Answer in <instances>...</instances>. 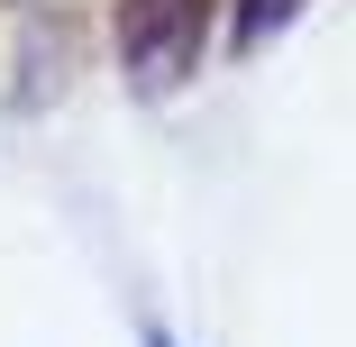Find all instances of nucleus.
Wrapping results in <instances>:
<instances>
[{
	"label": "nucleus",
	"instance_id": "1",
	"mask_svg": "<svg viewBox=\"0 0 356 347\" xmlns=\"http://www.w3.org/2000/svg\"><path fill=\"white\" fill-rule=\"evenodd\" d=\"M201 28H210V0H119V55L137 92H174L201 55Z\"/></svg>",
	"mask_w": 356,
	"mask_h": 347
},
{
	"label": "nucleus",
	"instance_id": "2",
	"mask_svg": "<svg viewBox=\"0 0 356 347\" xmlns=\"http://www.w3.org/2000/svg\"><path fill=\"white\" fill-rule=\"evenodd\" d=\"M293 10H302V0H238V46H265Z\"/></svg>",
	"mask_w": 356,
	"mask_h": 347
},
{
	"label": "nucleus",
	"instance_id": "3",
	"mask_svg": "<svg viewBox=\"0 0 356 347\" xmlns=\"http://www.w3.org/2000/svg\"><path fill=\"white\" fill-rule=\"evenodd\" d=\"M147 347H174V338H147Z\"/></svg>",
	"mask_w": 356,
	"mask_h": 347
}]
</instances>
